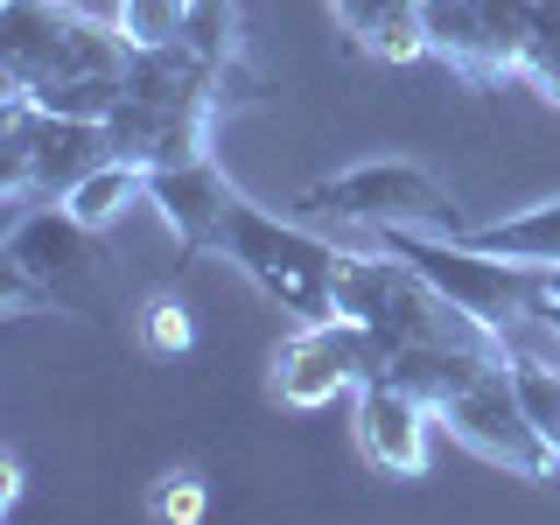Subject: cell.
I'll use <instances>...</instances> for the list:
<instances>
[{"label": "cell", "mask_w": 560, "mask_h": 525, "mask_svg": "<svg viewBox=\"0 0 560 525\" xmlns=\"http://www.w3.org/2000/svg\"><path fill=\"white\" fill-rule=\"evenodd\" d=\"M385 350L378 337L358 323V315H315V323H294V337L273 350V399L280 407H329V399L358 393L364 378H378Z\"/></svg>", "instance_id": "9"}, {"label": "cell", "mask_w": 560, "mask_h": 525, "mask_svg": "<svg viewBox=\"0 0 560 525\" xmlns=\"http://www.w3.org/2000/svg\"><path fill=\"white\" fill-rule=\"evenodd\" d=\"M148 203L162 210V224L183 238V253H218V245H224V224H232V210L245 197L224 183V168L210 162V154H197V162L154 168L148 175Z\"/></svg>", "instance_id": "12"}, {"label": "cell", "mask_w": 560, "mask_h": 525, "mask_svg": "<svg viewBox=\"0 0 560 525\" xmlns=\"http://www.w3.org/2000/svg\"><path fill=\"white\" fill-rule=\"evenodd\" d=\"M14 498H22V463L8 455V463H0V518L14 512Z\"/></svg>", "instance_id": "22"}, {"label": "cell", "mask_w": 560, "mask_h": 525, "mask_svg": "<svg viewBox=\"0 0 560 525\" xmlns=\"http://www.w3.org/2000/svg\"><path fill=\"white\" fill-rule=\"evenodd\" d=\"M428 407L448 428V442H463L469 455H483V463L512 469L525 483H553L560 477V455L547 448L533 407H525V393L512 378V358H477L455 385H442Z\"/></svg>", "instance_id": "3"}, {"label": "cell", "mask_w": 560, "mask_h": 525, "mask_svg": "<svg viewBox=\"0 0 560 525\" xmlns=\"http://www.w3.org/2000/svg\"><path fill=\"white\" fill-rule=\"evenodd\" d=\"M302 210H315V218L372 224V232H469L448 189L434 183L420 162H399V154H378V162H358V168H343V175L308 183L302 189Z\"/></svg>", "instance_id": "6"}, {"label": "cell", "mask_w": 560, "mask_h": 525, "mask_svg": "<svg viewBox=\"0 0 560 525\" xmlns=\"http://www.w3.org/2000/svg\"><path fill=\"white\" fill-rule=\"evenodd\" d=\"M232 267L253 280L267 302H280L294 323H315V315H337V273H343V253L329 238L302 232V224L273 218L259 203H238L232 224H224V245H218Z\"/></svg>", "instance_id": "4"}, {"label": "cell", "mask_w": 560, "mask_h": 525, "mask_svg": "<svg viewBox=\"0 0 560 525\" xmlns=\"http://www.w3.org/2000/svg\"><path fill=\"white\" fill-rule=\"evenodd\" d=\"M434 407L399 378H364L358 385V455L378 469V477H428V455H434Z\"/></svg>", "instance_id": "11"}, {"label": "cell", "mask_w": 560, "mask_h": 525, "mask_svg": "<svg viewBox=\"0 0 560 525\" xmlns=\"http://www.w3.org/2000/svg\"><path fill=\"white\" fill-rule=\"evenodd\" d=\"M28 302L92 315L98 308V232L70 203H35L8 232V315Z\"/></svg>", "instance_id": "5"}, {"label": "cell", "mask_w": 560, "mask_h": 525, "mask_svg": "<svg viewBox=\"0 0 560 525\" xmlns=\"http://www.w3.org/2000/svg\"><path fill=\"white\" fill-rule=\"evenodd\" d=\"M378 238H385V253H399L407 267H420L455 308H469L490 329H504L512 315H533L539 267L498 259V253H483V245H469L463 232H378Z\"/></svg>", "instance_id": "8"}, {"label": "cell", "mask_w": 560, "mask_h": 525, "mask_svg": "<svg viewBox=\"0 0 560 525\" xmlns=\"http://www.w3.org/2000/svg\"><path fill=\"white\" fill-rule=\"evenodd\" d=\"M0 183L8 197H70V189L92 175L113 140H105V119H70V113H49L35 105L28 92H8V113H0Z\"/></svg>", "instance_id": "7"}, {"label": "cell", "mask_w": 560, "mask_h": 525, "mask_svg": "<svg viewBox=\"0 0 560 525\" xmlns=\"http://www.w3.org/2000/svg\"><path fill=\"white\" fill-rule=\"evenodd\" d=\"M337 308L372 329L385 358H393V350H420V343H490V350H504V329H490L469 308H455L448 294L420 267H407L399 253H343Z\"/></svg>", "instance_id": "2"}, {"label": "cell", "mask_w": 560, "mask_h": 525, "mask_svg": "<svg viewBox=\"0 0 560 525\" xmlns=\"http://www.w3.org/2000/svg\"><path fill=\"white\" fill-rule=\"evenodd\" d=\"M463 238L483 245V253H498V259H518V267H560V197L525 203L498 224H469Z\"/></svg>", "instance_id": "14"}, {"label": "cell", "mask_w": 560, "mask_h": 525, "mask_svg": "<svg viewBox=\"0 0 560 525\" xmlns=\"http://www.w3.org/2000/svg\"><path fill=\"white\" fill-rule=\"evenodd\" d=\"M512 378L539 420V434H547V448L560 455V364L553 358H512Z\"/></svg>", "instance_id": "18"}, {"label": "cell", "mask_w": 560, "mask_h": 525, "mask_svg": "<svg viewBox=\"0 0 560 525\" xmlns=\"http://www.w3.org/2000/svg\"><path fill=\"white\" fill-rule=\"evenodd\" d=\"M140 197H148V168L127 162V154H105V162L84 175V183L70 189L63 203L78 210V218L92 224V232H113V218H119L127 203H140Z\"/></svg>", "instance_id": "15"}, {"label": "cell", "mask_w": 560, "mask_h": 525, "mask_svg": "<svg viewBox=\"0 0 560 525\" xmlns=\"http://www.w3.org/2000/svg\"><path fill=\"white\" fill-rule=\"evenodd\" d=\"M343 35L358 49H372L385 63H413L428 57V22H420V0H329Z\"/></svg>", "instance_id": "13"}, {"label": "cell", "mask_w": 560, "mask_h": 525, "mask_svg": "<svg viewBox=\"0 0 560 525\" xmlns=\"http://www.w3.org/2000/svg\"><path fill=\"white\" fill-rule=\"evenodd\" d=\"M420 22H428V57L455 63L477 84L525 70V43H533L525 0H420Z\"/></svg>", "instance_id": "10"}, {"label": "cell", "mask_w": 560, "mask_h": 525, "mask_svg": "<svg viewBox=\"0 0 560 525\" xmlns=\"http://www.w3.org/2000/svg\"><path fill=\"white\" fill-rule=\"evenodd\" d=\"M533 315L560 337V267H539V294H533Z\"/></svg>", "instance_id": "21"}, {"label": "cell", "mask_w": 560, "mask_h": 525, "mask_svg": "<svg viewBox=\"0 0 560 525\" xmlns=\"http://www.w3.org/2000/svg\"><path fill=\"white\" fill-rule=\"evenodd\" d=\"M189 49H197L203 63L218 70H238V8L232 0H197V14H189Z\"/></svg>", "instance_id": "17"}, {"label": "cell", "mask_w": 560, "mask_h": 525, "mask_svg": "<svg viewBox=\"0 0 560 525\" xmlns=\"http://www.w3.org/2000/svg\"><path fill=\"white\" fill-rule=\"evenodd\" d=\"M148 512L154 518H175V525L203 518V477H197V469H175V477H162V490L148 498Z\"/></svg>", "instance_id": "20"}, {"label": "cell", "mask_w": 560, "mask_h": 525, "mask_svg": "<svg viewBox=\"0 0 560 525\" xmlns=\"http://www.w3.org/2000/svg\"><path fill=\"white\" fill-rule=\"evenodd\" d=\"M189 337H197V329H189V308L175 302V294H148V302H140V343H148L154 358L189 350Z\"/></svg>", "instance_id": "19"}, {"label": "cell", "mask_w": 560, "mask_h": 525, "mask_svg": "<svg viewBox=\"0 0 560 525\" xmlns=\"http://www.w3.org/2000/svg\"><path fill=\"white\" fill-rule=\"evenodd\" d=\"M0 70L8 92H28L49 113L113 119L127 98L133 43L119 22L70 8V0H8L0 8Z\"/></svg>", "instance_id": "1"}, {"label": "cell", "mask_w": 560, "mask_h": 525, "mask_svg": "<svg viewBox=\"0 0 560 525\" xmlns=\"http://www.w3.org/2000/svg\"><path fill=\"white\" fill-rule=\"evenodd\" d=\"M197 0H119V35L133 49H175L189 35Z\"/></svg>", "instance_id": "16"}]
</instances>
